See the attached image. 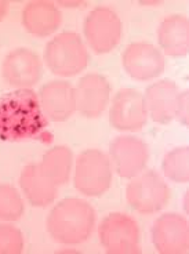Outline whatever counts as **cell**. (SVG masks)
I'll use <instances>...</instances> for the list:
<instances>
[{
    "instance_id": "6da1fadb",
    "label": "cell",
    "mask_w": 189,
    "mask_h": 254,
    "mask_svg": "<svg viewBox=\"0 0 189 254\" xmlns=\"http://www.w3.org/2000/svg\"><path fill=\"white\" fill-rule=\"evenodd\" d=\"M46 125L38 95L18 89L0 97V141H19L33 137Z\"/></svg>"
},
{
    "instance_id": "7a4b0ae2",
    "label": "cell",
    "mask_w": 189,
    "mask_h": 254,
    "mask_svg": "<svg viewBox=\"0 0 189 254\" xmlns=\"http://www.w3.org/2000/svg\"><path fill=\"white\" fill-rule=\"evenodd\" d=\"M95 225V211L91 204L66 197L58 202L47 217V231L54 241L63 245H79L91 236Z\"/></svg>"
},
{
    "instance_id": "3957f363",
    "label": "cell",
    "mask_w": 189,
    "mask_h": 254,
    "mask_svg": "<svg viewBox=\"0 0 189 254\" xmlns=\"http://www.w3.org/2000/svg\"><path fill=\"white\" fill-rule=\"evenodd\" d=\"M44 61L54 75L70 77L87 69L90 54L77 33L63 32L47 43Z\"/></svg>"
},
{
    "instance_id": "277c9868",
    "label": "cell",
    "mask_w": 189,
    "mask_h": 254,
    "mask_svg": "<svg viewBox=\"0 0 189 254\" xmlns=\"http://www.w3.org/2000/svg\"><path fill=\"white\" fill-rule=\"evenodd\" d=\"M75 188L84 196H102L112 184V165L100 149H86L76 160Z\"/></svg>"
},
{
    "instance_id": "5b68a950",
    "label": "cell",
    "mask_w": 189,
    "mask_h": 254,
    "mask_svg": "<svg viewBox=\"0 0 189 254\" xmlns=\"http://www.w3.org/2000/svg\"><path fill=\"white\" fill-rule=\"evenodd\" d=\"M127 203L139 214H153L170 200V188L155 170H146L131 178L126 190Z\"/></svg>"
},
{
    "instance_id": "8992f818",
    "label": "cell",
    "mask_w": 189,
    "mask_h": 254,
    "mask_svg": "<svg viewBox=\"0 0 189 254\" xmlns=\"http://www.w3.org/2000/svg\"><path fill=\"white\" fill-rule=\"evenodd\" d=\"M100 242L107 253H141V232L137 221L123 213H111L100 224Z\"/></svg>"
},
{
    "instance_id": "52a82bcc",
    "label": "cell",
    "mask_w": 189,
    "mask_h": 254,
    "mask_svg": "<svg viewBox=\"0 0 189 254\" xmlns=\"http://www.w3.org/2000/svg\"><path fill=\"white\" fill-rule=\"evenodd\" d=\"M83 32L91 50L97 54H107L119 45L123 25L114 10L97 7L84 19Z\"/></svg>"
},
{
    "instance_id": "ba28073f",
    "label": "cell",
    "mask_w": 189,
    "mask_h": 254,
    "mask_svg": "<svg viewBox=\"0 0 189 254\" xmlns=\"http://www.w3.org/2000/svg\"><path fill=\"white\" fill-rule=\"evenodd\" d=\"M144 98L148 116L160 125L174 121L187 105V93H183L176 83L169 79L151 84Z\"/></svg>"
},
{
    "instance_id": "9c48e42d",
    "label": "cell",
    "mask_w": 189,
    "mask_h": 254,
    "mask_svg": "<svg viewBox=\"0 0 189 254\" xmlns=\"http://www.w3.org/2000/svg\"><path fill=\"white\" fill-rule=\"evenodd\" d=\"M148 111L144 94L135 89H120L111 104V126L119 131H138L145 126Z\"/></svg>"
},
{
    "instance_id": "30bf717a",
    "label": "cell",
    "mask_w": 189,
    "mask_h": 254,
    "mask_svg": "<svg viewBox=\"0 0 189 254\" xmlns=\"http://www.w3.org/2000/svg\"><path fill=\"white\" fill-rule=\"evenodd\" d=\"M122 65L128 76L139 82L160 76L166 69L162 51L148 42H134L127 46L122 54Z\"/></svg>"
},
{
    "instance_id": "8fae6325",
    "label": "cell",
    "mask_w": 189,
    "mask_h": 254,
    "mask_svg": "<svg viewBox=\"0 0 189 254\" xmlns=\"http://www.w3.org/2000/svg\"><path fill=\"white\" fill-rule=\"evenodd\" d=\"M153 246L162 254H183L189 250L187 218L177 213H166L152 227Z\"/></svg>"
},
{
    "instance_id": "7c38bea8",
    "label": "cell",
    "mask_w": 189,
    "mask_h": 254,
    "mask_svg": "<svg viewBox=\"0 0 189 254\" xmlns=\"http://www.w3.org/2000/svg\"><path fill=\"white\" fill-rule=\"evenodd\" d=\"M1 70L10 86L15 89H29L42 79L43 64L33 50L18 47L7 54Z\"/></svg>"
},
{
    "instance_id": "4fadbf2b",
    "label": "cell",
    "mask_w": 189,
    "mask_h": 254,
    "mask_svg": "<svg viewBox=\"0 0 189 254\" xmlns=\"http://www.w3.org/2000/svg\"><path fill=\"white\" fill-rule=\"evenodd\" d=\"M109 153L115 172L122 178H132L144 172L149 159L148 145L131 135L115 138L109 145Z\"/></svg>"
},
{
    "instance_id": "5bb4252c",
    "label": "cell",
    "mask_w": 189,
    "mask_h": 254,
    "mask_svg": "<svg viewBox=\"0 0 189 254\" xmlns=\"http://www.w3.org/2000/svg\"><path fill=\"white\" fill-rule=\"evenodd\" d=\"M39 104L43 115L53 122H65L76 111L75 89L69 82L51 80L40 87Z\"/></svg>"
},
{
    "instance_id": "9a60e30c",
    "label": "cell",
    "mask_w": 189,
    "mask_h": 254,
    "mask_svg": "<svg viewBox=\"0 0 189 254\" xmlns=\"http://www.w3.org/2000/svg\"><path fill=\"white\" fill-rule=\"evenodd\" d=\"M76 111L79 114L94 119L101 116L111 98V86L104 76L98 73H88L83 76L75 89Z\"/></svg>"
},
{
    "instance_id": "2e32d148",
    "label": "cell",
    "mask_w": 189,
    "mask_h": 254,
    "mask_svg": "<svg viewBox=\"0 0 189 254\" xmlns=\"http://www.w3.org/2000/svg\"><path fill=\"white\" fill-rule=\"evenodd\" d=\"M63 15L50 1H31L22 11V24L26 31L36 38H47L57 31Z\"/></svg>"
},
{
    "instance_id": "e0dca14e",
    "label": "cell",
    "mask_w": 189,
    "mask_h": 254,
    "mask_svg": "<svg viewBox=\"0 0 189 254\" xmlns=\"http://www.w3.org/2000/svg\"><path fill=\"white\" fill-rule=\"evenodd\" d=\"M158 42L170 57H183L189 50V22L183 14H171L160 22Z\"/></svg>"
},
{
    "instance_id": "ac0fdd59",
    "label": "cell",
    "mask_w": 189,
    "mask_h": 254,
    "mask_svg": "<svg viewBox=\"0 0 189 254\" xmlns=\"http://www.w3.org/2000/svg\"><path fill=\"white\" fill-rule=\"evenodd\" d=\"M22 192L35 207H46L57 197V185L51 181L39 165L25 166L19 176Z\"/></svg>"
},
{
    "instance_id": "d6986e66",
    "label": "cell",
    "mask_w": 189,
    "mask_h": 254,
    "mask_svg": "<svg viewBox=\"0 0 189 254\" xmlns=\"http://www.w3.org/2000/svg\"><path fill=\"white\" fill-rule=\"evenodd\" d=\"M73 165V153L68 146H54L44 153L40 160V170L56 185L68 183Z\"/></svg>"
},
{
    "instance_id": "ffe728a7",
    "label": "cell",
    "mask_w": 189,
    "mask_h": 254,
    "mask_svg": "<svg viewBox=\"0 0 189 254\" xmlns=\"http://www.w3.org/2000/svg\"><path fill=\"white\" fill-rule=\"evenodd\" d=\"M164 176L178 184H185L189 180V149L188 146H178L166 153L162 162Z\"/></svg>"
},
{
    "instance_id": "44dd1931",
    "label": "cell",
    "mask_w": 189,
    "mask_h": 254,
    "mask_svg": "<svg viewBox=\"0 0 189 254\" xmlns=\"http://www.w3.org/2000/svg\"><path fill=\"white\" fill-rule=\"evenodd\" d=\"M25 213V204L18 190L10 184H0V220L17 221Z\"/></svg>"
},
{
    "instance_id": "7402d4cb",
    "label": "cell",
    "mask_w": 189,
    "mask_h": 254,
    "mask_svg": "<svg viewBox=\"0 0 189 254\" xmlns=\"http://www.w3.org/2000/svg\"><path fill=\"white\" fill-rule=\"evenodd\" d=\"M24 246L25 241L21 229L10 224H0V254H21Z\"/></svg>"
},
{
    "instance_id": "603a6c76",
    "label": "cell",
    "mask_w": 189,
    "mask_h": 254,
    "mask_svg": "<svg viewBox=\"0 0 189 254\" xmlns=\"http://www.w3.org/2000/svg\"><path fill=\"white\" fill-rule=\"evenodd\" d=\"M7 11H8V1L0 0V22L4 19V17L7 15Z\"/></svg>"
},
{
    "instance_id": "cb8c5ba5",
    "label": "cell",
    "mask_w": 189,
    "mask_h": 254,
    "mask_svg": "<svg viewBox=\"0 0 189 254\" xmlns=\"http://www.w3.org/2000/svg\"><path fill=\"white\" fill-rule=\"evenodd\" d=\"M60 4H63V7H79L80 4H84V3H80V1H73V3H69V1H60Z\"/></svg>"
}]
</instances>
